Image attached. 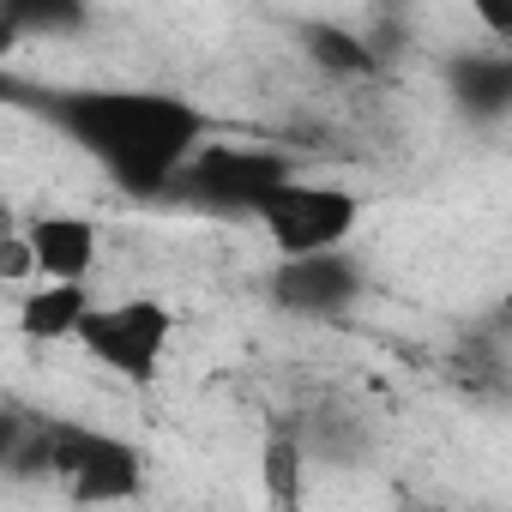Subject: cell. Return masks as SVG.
I'll use <instances>...</instances> for the list:
<instances>
[{
  "mask_svg": "<svg viewBox=\"0 0 512 512\" xmlns=\"http://www.w3.org/2000/svg\"><path fill=\"white\" fill-rule=\"evenodd\" d=\"M25 241H31V260H37L43 284H85L91 266H97L103 229L79 211H37L25 223Z\"/></svg>",
  "mask_w": 512,
  "mask_h": 512,
  "instance_id": "8",
  "label": "cell"
},
{
  "mask_svg": "<svg viewBox=\"0 0 512 512\" xmlns=\"http://www.w3.org/2000/svg\"><path fill=\"white\" fill-rule=\"evenodd\" d=\"M43 482H55L73 506H127L145 494V452L109 428L73 422V416H43Z\"/></svg>",
  "mask_w": 512,
  "mask_h": 512,
  "instance_id": "2",
  "label": "cell"
},
{
  "mask_svg": "<svg viewBox=\"0 0 512 512\" xmlns=\"http://www.w3.org/2000/svg\"><path fill=\"white\" fill-rule=\"evenodd\" d=\"M440 79L470 127H494L512 115V49H458L440 61Z\"/></svg>",
  "mask_w": 512,
  "mask_h": 512,
  "instance_id": "7",
  "label": "cell"
},
{
  "mask_svg": "<svg viewBox=\"0 0 512 512\" xmlns=\"http://www.w3.org/2000/svg\"><path fill=\"white\" fill-rule=\"evenodd\" d=\"M296 440H302V452L332 458V464H356V458L368 452V434H362V422H356L350 410H320V416H308V422L296 428Z\"/></svg>",
  "mask_w": 512,
  "mask_h": 512,
  "instance_id": "11",
  "label": "cell"
},
{
  "mask_svg": "<svg viewBox=\"0 0 512 512\" xmlns=\"http://www.w3.org/2000/svg\"><path fill=\"white\" fill-rule=\"evenodd\" d=\"M476 19H482V31H494L500 43H512V7H500V0H476Z\"/></svg>",
  "mask_w": 512,
  "mask_h": 512,
  "instance_id": "12",
  "label": "cell"
},
{
  "mask_svg": "<svg viewBox=\"0 0 512 512\" xmlns=\"http://www.w3.org/2000/svg\"><path fill=\"white\" fill-rule=\"evenodd\" d=\"M296 181V163L290 151H272V145H205L181 181L169 187V199L193 205V211H211V217H260L266 199Z\"/></svg>",
  "mask_w": 512,
  "mask_h": 512,
  "instance_id": "3",
  "label": "cell"
},
{
  "mask_svg": "<svg viewBox=\"0 0 512 512\" xmlns=\"http://www.w3.org/2000/svg\"><path fill=\"white\" fill-rule=\"evenodd\" d=\"M368 296V266L356 260L350 247L338 253H308V260H278L266 272V302L290 320H350Z\"/></svg>",
  "mask_w": 512,
  "mask_h": 512,
  "instance_id": "6",
  "label": "cell"
},
{
  "mask_svg": "<svg viewBox=\"0 0 512 512\" xmlns=\"http://www.w3.org/2000/svg\"><path fill=\"white\" fill-rule=\"evenodd\" d=\"M19 109L79 145L127 199H169L181 169L211 145V115L181 91L145 85H0Z\"/></svg>",
  "mask_w": 512,
  "mask_h": 512,
  "instance_id": "1",
  "label": "cell"
},
{
  "mask_svg": "<svg viewBox=\"0 0 512 512\" xmlns=\"http://www.w3.org/2000/svg\"><path fill=\"white\" fill-rule=\"evenodd\" d=\"M175 344V314L157 296H127V302H97L91 320L79 326V350L109 368L127 386H151L163 374V356Z\"/></svg>",
  "mask_w": 512,
  "mask_h": 512,
  "instance_id": "4",
  "label": "cell"
},
{
  "mask_svg": "<svg viewBox=\"0 0 512 512\" xmlns=\"http://www.w3.org/2000/svg\"><path fill=\"white\" fill-rule=\"evenodd\" d=\"M434 512H440V506H434Z\"/></svg>",
  "mask_w": 512,
  "mask_h": 512,
  "instance_id": "13",
  "label": "cell"
},
{
  "mask_svg": "<svg viewBox=\"0 0 512 512\" xmlns=\"http://www.w3.org/2000/svg\"><path fill=\"white\" fill-rule=\"evenodd\" d=\"M253 223L272 235L278 260H308V253L350 247V235L362 223V199L350 187H338V181H302L296 175V181H284L266 199V211L253 217Z\"/></svg>",
  "mask_w": 512,
  "mask_h": 512,
  "instance_id": "5",
  "label": "cell"
},
{
  "mask_svg": "<svg viewBox=\"0 0 512 512\" xmlns=\"http://www.w3.org/2000/svg\"><path fill=\"white\" fill-rule=\"evenodd\" d=\"M91 290L85 284H37V290H25V302H19V332L25 338H37V344H79V326L91 320Z\"/></svg>",
  "mask_w": 512,
  "mask_h": 512,
  "instance_id": "10",
  "label": "cell"
},
{
  "mask_svg": "<svg viewBox=\"0 0 512 512\" xmlns=\"http://www.w3.org/2000/svg\"><path fill=\"white\" fill-rule=\"evenodd\" d=\"M296 43H302V55L326 73V79H374L386 61L374 55V43H368V31H350V25H338V19H302L296 25Z\"/></svg>",
  "mask_w": 512,
  "mask_h": 512,
  "instance_id": "9",
  "label": "cell"
}]
</instances>
